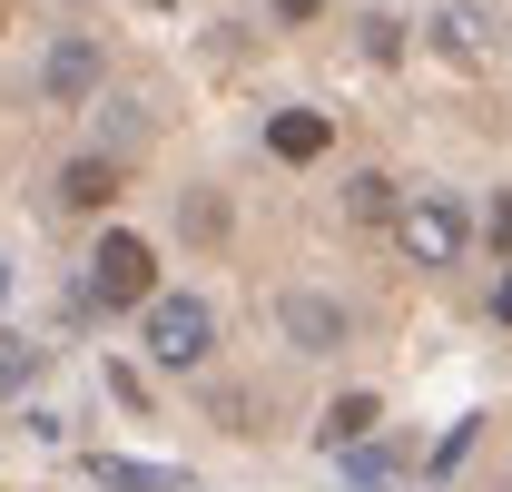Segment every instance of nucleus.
<instances>
[{"label":"nucleus","instance_id":"6","mask_svg":"<svg viewBox=\"0 0 512 492\" xmlns=\"http://www.w3.org/2000/svg\"><path fill=\"white\" fill-rule=\"evenodd\" d=\"M335 463H345V492H404V453L375 443V433H365V443H345Z\"/></svg>","mask_w":512,"mask_h":492},{"label":"nucleus","instance_id":"7","mask_svg":"<svg viewBox=\"0 0 512 492\" xmlns=\"http://www.w3.org/2000/svg\"><path fill=\"white\" fill-rule=\"evenodd\" d=\"M286 335H296V355H335V345H345V315L325 306V296H286Z\"/></svg>","mask_w":512,"mask_h":492},{"label":"nucleus","instance_id":"9","mask_svg":"<svg viewBox=\"0 0 512 492\" xmlns=\"http://www.w3.org/2000/svg\"><path fill=\"white\" fill-rule=\"evenodd\" d=\"M365 433H375V394H335L325 424H316V443H325V453H345V443H365Z\"/></svg>","mask_w":512,"mask_h":492},{"label":"nucleus","instance_id":"5","mask_svg":"<svg viewBox=\"0 0 512 492\" xmlns=\"http://www.w3.org/2000/svg\"><path fill=\"white\" fill-rule=\"evenodd\" d=\"M434 50H444L453 69H483V60H493V10H473V0L434 10Z\"/></svg>","mask_w":512,"mask_h":492},{"label":"nucleus","instance_id":"11","mask_svg":"<svg viewBox=\"0 0 512 492\" xmlns=\"http://www.w3.org/2000/svg\"><path fill=\"white\" fill-rule=\"evenodd\" d=\"M60 197L69 207H109V197H119V168H109V158H79V168L60 178Z\"/></svg>","mask_w":512,"mask_h":492},{"label":"nucleus","instance_id":"10","mask_svg":"<svg viewBox=\"0 0 512 492\" xmlns=\"http://www.w3.org/2000/svg\"><path fill=\"white\" fill-rule=\"evenodd\" d=\"M325 138H335V128H325L316 109H286V119L266 128V148H276V158H296V168H306V158H325Z\"/></svg>","mask_w":512,"mask_h":492},{"label":"nucleus","instance_id":"1","mask_svg":"<svg viewBox=\"0 0 512 492\" xmlns=\"http://www.w3.org/2000/svg\"><path fill=\"white\" fill-rule=\"evenodd\" d=\"M89 296H99V306H148V296H158V256H148V237L109 227V237L89 246Z\"/></svg>","mask_w":512,"mask_h":492},{"label":"nucleus","instance_id":"3","mask_svg":"<svg viewBox=\"0 0 512 492\" xmlns=\"http://www.w3.org/2000/svg\"><path fill=\"white\" fill-rule=\"evenodd\" d=\"M207 345H217V315L197 296H148V355L158 365H207Z\"/></svg>","mask_w":512,"mask_h":492},{"label":"nucleus","instance_id":"8","mask_svg":"<svg viewBox=\"0 0 512 492\" xmlns=\"http://www.w3.org/2000/svg\"><path fill=\"white\" fill-rule=\"evenodd\" d=\"M89 473H99V492H197L188 473H168V463H128V453H89Z\"/></svg>","mask_w":512,"mask_h":492},{"label":"nucleus","instance_id":"15","mask_svg":"<svg viewBox=\"0 0 512 492\" xmlns=\"http://www.w3.org/2000/svg\"><path fill=\"white\" fill-rule=\"evenodd\" d=\"M493 306H503V325H512V276H503V296H493Z\"/></svg>","mask_w":512,"mask_h":492},{"label":"nucleus","instance_id":"2","mask_svg":"<svg viewBox=\"0 0 512 492\" xmlns=\"http://www.w3.org/2000/svg\"><path fill=\"white\" fill-rule=\"evenodd\" d=\"M394 246H404L414 266H453V256H463V207L434 197V187L404 197V207H394Z\"/></svg>","mask_w":512,"mask_h":492},{"label":"nucleus","instance_id":"4","mask_svg":"<svg viewBox=\"0 0 512 492\" xmlns=\"http://www.w3.org/2000/svg\"><path fill=\"white\" fill-rule=\"evenodd\" d=\"M89 89H99V40H60V50L40 60V99H50V109H79Z\"/></svg>","mask_w":512,"mask_h":492},{"label":"nucleus","instance_id":"13","mask_svg":"<svg viewBox=\"0 0 512 492\" xmlns=\"http://www.w3.org/2000/svg\"><path fill=\"white\" fill-rule=\"evenodd\" d=\"M345 207H355V217H394V178H375V168L345 178Z\"/></svg>","mask_w":512,"mask_h":492},{"label":"nucleus","instance_id":"14","mask_svg":"<svg viewBox=\"0 0 512 492\" xmlns=\"http://www.w3.org/2000/svg\"><path fill=\"white\" fill-rule=\"evenodd\" d=\"M493 246L512 256V197H493Z\"/></svg>","mask_w":512,"mask_h":492},{"label":"nucleus","instance_id":"12","mask_svg":"<svg viewBox=\"0 0 512 492\" xmlns=\"http://www.w3.org/2000/svg\"><path fill=\"white\" fill-rule=\"evenodd\" d=\"M30 374H40V345H20V335H0V404H10V394H20Z\"/></svg>","mask_w":512,"mask_h":492},{"label":"nucleus","instance_id":"16","mask_svg":"<svg viewBox=\"0 0 512 492\" xmlns=\"http://www.w3.org/2000/svg\"><path fill=\"white\" fill-rule=\"evenodd\" d=\"M0 296H10V276H0Z\"/></svg>","mask_w":512,"mask_h":492}]
</instances>
